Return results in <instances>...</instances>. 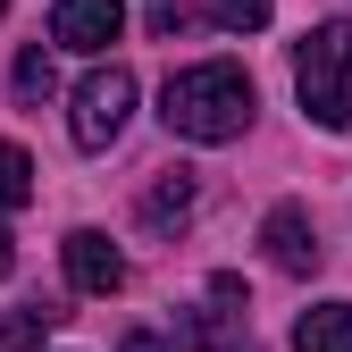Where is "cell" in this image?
<instances>
[{
  "label": "cell",
  "mask_w": 352,
  "mask_h": 352,
  "mask_svg": "<svg viewBox=\"0 0 352 352\" xmlns=\"http://www.w3.org/2000/svg\"><path fill=\"white\" fill-rule=\"evenodd\" d=\"M252 76L235 59H201V67H176L168 76V93H160V118H168V135H185V143H235L243 126H252Z\"/></svg>",
  "instance_id": "6da1fadb"
},
{
  "label": "cell",
  "mask_w": 352,
  "mask_h": 352,
  "mask_svg": "<svg viewBox=\"0 0 352 352\" xmlns=\"http://www.w3.org/2000/svg\"><path fill=\"white\" fill-rule=\"evenodd\" d=\"M294 93H302V109H311L327 135L352 126V25H344V17H327V25L302 34V51H294Z\"/></svg>",
  "instance_id": "7a4b0ae2"
},
{
  "label": "cell",
  "mask_w": 352,
  "mask_h": 352,
  "mask_svg": "<svg viewBox=\"0 0 352 352\" xmlns=\"http://www.w3.org/2000/svg\"><path fill=\"white\" fill-rule=\"evenodd\" d=\"M126 118H135V76L126 67H93L76 84V151H109L118 135H126Z\"/></svg>",
  "instance_id": "3957f363"
},
{
  "label": "cell",
  "mask_w": 352,
  "mask_h": 352,
  "mask_svg": "<svg viewBox=\"0 0 352 352\" xmlns=\"http://www.w3.org/2000/svg\"><path fill=\"white\" fill-rule=\"evenodd\" d=\"M118 34H126V0H59V9H51V42H59V51L101 59Z\"/></svg>",
  "instance_id": "277c9868"
},
{
  "label": "cell",
  "mask_w": 352,
  "mask_h": 352,
  "mask_svg": "<svg viewBox=\"0 0 352 352\" xmlns=\"http://www.w3.org/2000/svg\"><path fill=\"white\" fill-rule=\"evenodd\" d=\"M59 252H67V285H76V294H101V302H109V294L126 285V252H118L101 227H76Z\"/></svg>",
  "instance_id": "5b68a950"
},
{
  "label": "cell",
  "mask_w": 352,
  "mask_h": 352,
  "mask_svg": "<svg viewBox=\"0 0 352 352\" xmlns=\"http://www.w3.org/2000/svg\"><path fill=\"white\" fill-rule=\"evenodd\" d=\"M260 243H269V260H277L285 277H311L319 269V227H311L302 201H277L269 218H260Z\"/></svg>",
  "instance_id": "8992f818"
},
{
  "label": "cell",
  "mask_w": 352,
  "mask_h": 352,
  "mask_svg": "<svg viewBox=\"0 0 352 352\" xmlns=\"http://www.w3.org/2000/svg\"><path fill=\"white\" fill-rule=\"evenodd\" d=\"M294 352H352V302H319V311H302Z\"/></svg>",
  "instance_id": "52a82bcc"
},
{
  "label": "cell",
  "mask_w": 352,
  "mask_h": 352,
  "mask_svg": "<svg viewBox=\"0 0 352 352\" xmlns=\"http://www.w3.org/2000/svg\"><path fill=\"white\" fill-rule=\"evenodd\" d=\"M185 210H193V168H168L151 185V201H143V218H151V227H176Z\"/></svg>",
  "instance_id": "ba28073f"
},
{
  "label": "cell",
  "mask_w": 352,
  "mask_h": 352,
  "mask_svg": "<svg viewBox=\"0 0 352 352\" xmlns=\"http://www.w3.org/2000/svg\"><path fill=\"white\" fill-rule=\"evenodd\" d=\"M34 201V160L17 143H0V210H25Z\"/></svg>",
  "instance_id": "9c48e42d"
},
{
  "label": "cell",
  "mask_w": 352,
  "mask_h": 352,
  "mask_svg": "<svg viewBox=\"0 0 352 352\" xmlns=\"http://www.w3.org/2000/svg\"><path fill=\"white\" fill-rule=\"evenodd\" d=\"M51 84H59V76H51V59H42V51H17V67H9V93H17L25 109H34V101H51Z\"/></svg>",
  "instance_id": "30bf717a"
},
{
  "label": "cell",
  "mask_w": 352,
  "mask_h": 352,
  "mask_svg": "<svg viewBox=\"0 0 352 352\" xmlns=\"http://www.w3.org/2000/svg\"><path fill=\"white\" fill-rule=\"evenodd\" d=\"M59 311H42V302H34V311H17L9 327H0V352H42V327H51Z\"/></svg>",
  "instance_id": "8fae6325"
},
{
  "label": "cell",
  "mask_w": 352,
  "mask_h": 352,
  "mask_svg": "<svg viewBox=\"0 0 352 352\" xmlns=\"http://www.w3.org/2000/svg\"><path fill=\"white\" fill-rule=\"evenodd\" d=\"M210 17L227 34H260V25H269V0H210Z\"/></svg>",
  "instance_id": "7c38bea8"
},
{
  "label": "cell",
  "mask_w": 352,
  "mask_h": 352,
  "mask_svg": "<svg viewBox=\"0 0 352 352\" xmlns=\"http://www.w3.org/2000/svg\"><path fill=\"white\" fill-rule=\"evenodd\" d=\"M143 17H151V34H185L193 25V0H143Z\"/></svg>",
  "instance_id": "4fadbf2b"
},
{
  "label": "cell",
  "mask_w": 352,
  "mask_h": 352,
  "mask_svg": "<svg viewBox=\"0 0 352 352\" xmlns=\"http://www.w3.org/2000/svg\"><path fill=\"white\" fill-rule=\"evenodd\" d=\"M118 352H185V344H176V336H160V327H135Z\"/></svg>",
  "instance_id": "5bb4252c"
},
{
  "label": "cell",
  "mask_w": 352,
  "mask_h": 352,
  "mask_svg": "<svg viewBox=\"0 0 352 352\" xmlns=\"http://www.w3.org/2000/svg\"><path fill=\"white\" fill-rule=\"evenodd\" d=\"M9 269H17V252H9V227H0V277H9Z\"/></svg>",
  "instance_id": "9a60e30c"
},
{
  "label": "cell",
  "mask_w": 352,
  "mask_h": 352,
  "mask_svg": "<svg viewBox=\"0 0 352 352\" xmlns=\"http://www.w3.org/2000/svg\"><path fill=\"white\" fill-rule=\"evenodd\" d=\"M0 17H9V0H0Z\"/></svg>",
  "instance_id": "2e32d148"
}]
</instances>
